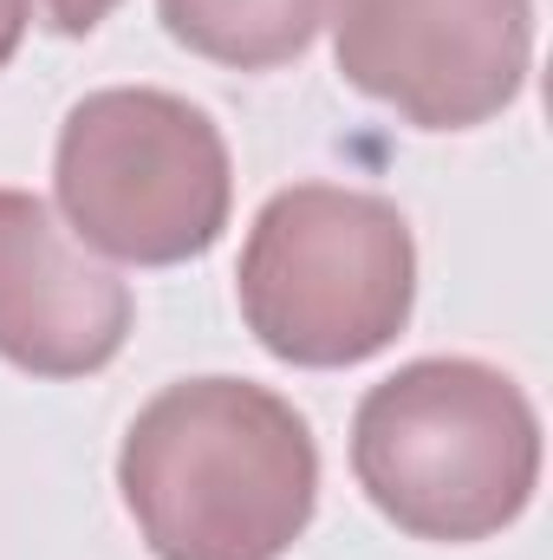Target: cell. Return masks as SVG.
Segmentation results:
<instances>
[{
    "mask_svg": "<svg viewBox=\"0 0 553 560\" xmlns=\"http://www.w3.org/2000/svg\"><path fill=\"white\" fill-rule=\"evenodd\" d=\"M118 489L156 560H286L319 509V443L255 378H183L131 418Z\"/></svg>",
    "mask_w": 553,
    "mask_h": 560,
    "instance_id": "obj_1",
    "label": "cell"
},
{
    "mask_svg": "<svg viewBox=\"0 0 553 560\" xmlns=\"http://www.w3.org/2000/svg\"><path fill=\"white\" fill-rule=\"evenodd\" d=\"M352 476L372 509L416 541H489L541 489V418L482 359H411L358 398Z\"/></svg>",
    "mask_w": 553,
    "mask_h": 560,
    "instance_id": "obj_2",
    "label": "cell"
},
{
    "mask_svg": "<svg viewBox=\"0 0 553 560\" xmlns=\"http://www.w3.org/2000/svg\"><path fill=\"white\" fill-rule=\"evenodd\" d=\"M242 319L299 372L378 359L416 306V242L391 196L345 183H293L261 202L242 268Z\"/></svg>",
    "mask_w": 553,
    "mask_h": 560,
    "instance_id": "obj_3",
    "label": "cell"
},
{
    "mask_svg": "<svg viewBox=\"0 0 553 560\" xmlns=\"http://www.w3.org/2000/svg\"><path fill=\"white\" fill-rule=\"evenodd\" d=\"M52 196L79 248L125 268H176L222 242L235 163L202 105L156 85H105L59 125Z\"/></svg>",
    "mask_w": 553,
    "mask_h": 560,
    "instance_id": "obj_4",
    "label": "cell"
},
{
    "mask_svg": "<svg viewBox=\"0 0 553 560\" xmlns=\"http://www.w3.org/2000/svg\"><path fill=\"white\" fill-rule=\"evenodd\" d=\"M332 59L416 131H475L528 85L534 0H339Z\"/></svg>",
    "mask_w": 553,
    "mask_h": 560,
    "instance_id": "obj_5",
    "label": "cell"
},
{
    "mask_svg": "<svg viewBox=\"0 0 553 560\" xmlns=\"http://www.w3.org/2000/svg\"><path fill=\"white\" fill-rule=\"evenodd\" d=\"M138 300L131 287L98 268L59 215L0 189V359L33 378H92L131 339Z\"/></svg>",
    "mask_w": 553,
    "mask_h": 560,
    "instance_id": "obj_6",
    "label": "cell"
},
{
    "mask_svg": "<svg viewBox=\"0 0 553 560\" xmlns=\"http://www.w3.org/2000/svg\"><path fill=\"white\" fill-rule=\"evenodd\" d=\"M326 7L332 0H156V20L196 59L228 72H274L319 39Z\"/></svg>",
    "mask_w": 553,
    "mask_h": 560,
    "instance_id": "obj_7",
    "label": "cell"
},
{
    "mask_svg": "<svg viewBox=\"0 0 553 560\" xmlns=\"http://www.w3.org/2000/svg\"><path fill=\"white\" fill-rule=\"evenodd\" d=\"M26 13H39V26L79 39V33H98L118 13V0H26Z\"/></svg>",
    "mask_w": 553,
    "mask_h": 560,
    "instance_id": "obj_8",
    "label": "cell"
},
{
    "mask_svg": "<svg viewBox=\"0 0 553 560\" xmlns=\"http://www.w3.org/2000/svg\"><path fill=\"white\" fill-rule=\"evenodd\" d=\"M26 20H33V13H26V0H0V66L20 52V39H26Z\"/></svg>",
    "mask_w": 553,
    "mask_h": 560,
    "instance_id": "obj_9",
    "label": "cell"
}]
</instances>
